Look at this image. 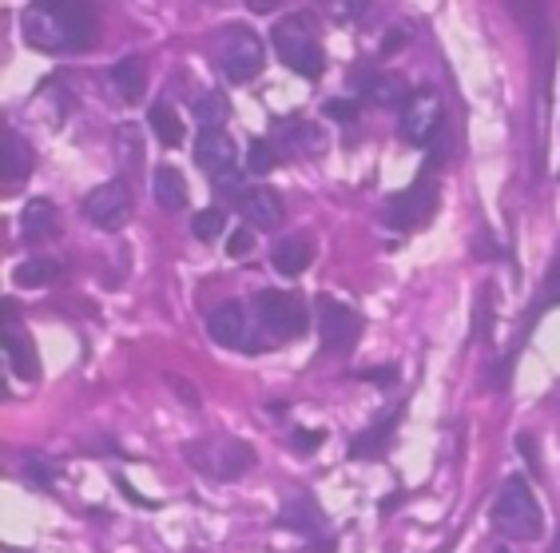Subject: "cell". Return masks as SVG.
Wrapping results in <instances>:
<instances>
[{
	"label": "cell",
	"instance_id": "1",
	"mask_svg": "<svg viewBox=\"0 0 560 553\" xmlns=\"http://www.w3.org/2000/svg\"><path fill=\"white\" fill-rule=\"evenodd\" d=\"M21 28L24 41L48 56L80 53L96 41V16L88 4H28Z\"/></svg>",
	"mask_w": 560,
	"mask_h": 553
},
{
	"label": "cell",
	"instance_id": "2",
	"mask_svg": "<svg viewBox=\"0 0 560 553\" xmlns=\"http://www.w3.org/2000/svg\"><path fill=\"white\" fill-rule=\"evenodd\" d=\"M493 526L513 542H537L545 530V514H540L533 489L525 477H509L493 502Z\"/></svg>",
	"mask_w": 560,
	"mask_h": 553
},
{
	"label": "cell",
	"instance_id": "3",
	"mask_svg": "<svg viewBox=\"0 0 560 553\" xmlns=\"http://www.w3.org/2000/svg\"><path fill=\"white\" fill-rule=\"evenodd\" d=\"M270 44H275L279 60L291 68V72H299V77H306V80L323 77L326 53H323V44H318V33L311 28V21L282 16V21L275 24V33H270Z\"/></svg>",
	"mask_w": 560,
	"mask_h": 553
},
{
	"label": "cell",
	"instance_id": "4",
	"mask_svg": "<svg viewBox=\"0 0 560 553\" xmlns=\"http://www.w3.org/2000/svg\"><path fill=\"white\" fill-rule=\"evenodd\" d=\"M306 303H302V295L291 291H262L255 299V323L259 331L267 335V343H291L306 331Z\"/></svg>",
	"mask_w": 560,
	"mask_h": 553
},
{
	"label": "cell",
	"instance_id": "5",
	"mask_svg": "<svg viewBox=\"0 0 560 553\" xmlns=\"http://www.w3.org/2000/svg\"><path fill=\"white\" fill-rule=\"evenodd\" d=\"M262 41L250 28L235 24V28H226L223 44H219V65H223L226 80L231 84H250V80L262 72Z\"/></svg>",
	"mask_w": 560,
	"mask_h": 553
},
{
	"label": "cell",
	"instance_id": "6",
	"mask_svg": "<svg viewBox=\"0 0 560 553\" xmlns=\"http://www.w3.org/2000/svg\"><path fill=\"white\" fill-rule=\"evenodd\" d=\"M438 211V184H433L430 175H421L418 184H410L406 192L389 199L382 219H386L394 231H413V228H425Z\"/></svg>",
	"mask_w": 560,
	"mask_h": 553
},
{
	"label": "cell",
	"instance_id": "7",
	"mask_svg": "<svg viewBox=\"0 0 560 553\" xmlns=\"http://www.w3.org/2000/svg\"><path fill=\"white\" fill-rule=\"evenodd\" d=\"M318 335H323L326 350L346 355V350L358 343V335H362V315H358L354 307H346V303H338V299H330V295H323V299H318Z\"/></svg>",
	"mask_w": 560,
	"mask_h": 553
},
{
	"label": "cell",
	"instance_id": "8",
	"mask_svg": "<svg viewBox=\"0 0 560 553\" xmlns=\"http://www.w3.org/2000/svg\"><path fill=\"white\" fill-rule=\"evenodd\" d=\"M235 160H238V148L226 131H199V140H195V163H199L219 187H231V180H235Z\"/></svg>",
	"mask_w": 560,
	"mask_h": 553
},
{
	"label": "cell",
	"instance_id": "9",
	"mask_svg": "<svg viewBox=\"0 0 560 553\" xmlns=\"http://www.w3.org/2000/svg\"><path fill=\"white\" fill-rule=\"evenodd\" d=\"M84 216L104 231H119L131 219V196L124 184H100L92 196L84 199Z\"/></svg>",
	"mask_w": 560,
	"mask_h": 553
},
{
	"label": "cell",
	"instance_id": "10",
	"mask_svg": "<svg viewBox=\"0 0 560 553\" xmlns=\"http://www.w3.org/2000/svg\"><path fill=\"white\" fill-rule=\"evenodd\" d=\"M442 128V100L433 92H413L401 104V136L410 143H430Z\"/></svg>",
	"mask_w": 560,
	"mask_h": 553
},
{
	"label": "cell",
	"instance_id": "11",
	"mask_svg": "<svg viewBox=\"0 0 560 553\" xmlns=\"http://www.w3.org/2000/svg\"><path fill=\"white\" fill-rule=\"evenodd\" d=\"M203 454L207 458H195V462L219 477L247 474L250 462H255V450H250L247 442H238V438H211V442L203 446Z\"/></svg>",
	"mask_w": 560,
	"mask_h": 553
},
{
	"label": "cell",
	"instance_id": "12",
	"mask_svg": "<svg viewBox=\"0 0 560 553\" xmlns=\"http://www.w3.org/2000/svg\"><path fill=\"white\" fill-rule=\"evenodd\" d=\"M238 211L247 219L250 228L259 231H275L282 223V204H279V192H270V187H247V192H238L235 196Z\"/></svg>",
	"mask_w": 560,
	"mask_h": 553
},
{
	"label": "cell",
	"instance_id": "13",
	"mask_svg": "<svg viewBox=\"0 0 560 553\" xmlns=\"http://www.w3.org/2000/svg\"><path fill=\"white\" fill-rule=\"evenodd\" d=\"M207 331H211V338H215L219 347H250L247 338V311L238 303H223L211 311V319H207Z\"/></svg>",
	"mask_w": 560,
	"mask_h": 553
},
{
	"label": "cell",
	"instance_id": "14",
	"mask_svg": "<svg viewBox=\"0 0 560 553\" xmlns=\"http://www.w3.org/2000/svg\"><path fill=\"white\" fill-rule=\"evenodd\" d=\"M108 84L119 100L136 104V100L143 96V88H148V68H143L140 56H124V60L108 72Z\"/></svg>",
	"mask_w": 560,
	"mask_h": 553
},
{
	"label": "cell",
	"instance_id": "15",
	"mask_svg": "<svg viewBox=\"0 0 560 553\" xmlns=\"http://www.w3.org/2000/svg\"><path fill=\"white\" fill-rule=\"evenodd\" d=\"M270 260H275V267H279L282 275H302L314 260L311 239L306 235H282L279 243H275V251H270Z\"/></svg>",
	"mask_w": 560,
	"mask_h": 553
},
{
	"label": "cell",
	"instance_id": "16",
	"mask_svg": "<svg viewBox=\"0 0 560 553\" xmlns=\"http://www.w3.org/2000/svg\"><path fill=\"white\" fill-rule=\"evenodd\" d=\"M362 96H366L370 104L394 108V104H406V100H410L413 92L406 88V80H401V77H389V72H374V77L362 80Z\"/></svg>",
	"mask_w": 560,
	"mask_h": 553
},
{
	"label": "cell",
	"instance_id": "17",
	"mask_svg": "<svg viewBox=\"0 0 560 553\" xmlns=\"http://www.w3.org/2000/svg\"><path fill=\"white\" fill-rule=\"evenodd\" d=\"M33 172V148L21 131H4V184H24Z\"/></svg>",
	"mask_w": 560,
	"mask_h": 553
},
{
	"label": "cell",
	"instance_id": "18",
	"mask_svg": "<svg viewBox=\"0 0 560 553\" xmlns=\"http://www.w3.org/2000/svg\"><path fill=\"white\" fill-rule=\"evenodd\" d=\"M4 362H9V370H16V379H24V382L40 379V367H36L33 347L24 343V335L16 331V326L4 331Z\"/></svg>",
	"mask_w": 560,
	"mask_h": 553
},
{
	"label": "cell",
	"instance_id": "19",
	"mask_svg": "<svg viewBox=\"0 0 560 553\" xmlns=\"http://www.w3.org/2000/svg\"><path fill=\"white\" fill-rule=\"evenodd\" d=\"M21 235L28 239V243L52 239V235H56V204H48V199H33V204L24 207V216H21Z\"/></svg>",
	"mask_w": 560,
	"mask_h": 553
},
{
	"label": "cell",
	"instance_id": "20",
	"mask_svg": "<svg viewBox=\"0 0 560 553\" xmlns=\"http://www.w3.org/2000/svg\"><path fill=\"white\" fill-rule=\"evenodd\" d=\"M155 204L163 207V211H179V207H187V180L175 168H155Z\"/></svg>",
	"mask_w": 560,
	"mask_h": 553
},
{
	"label": "cell",
	"instance_id": "21",
	"mask_svg": "<svg viewBox=\"0 0 560 553\" xmlns=\"http://www.w3.org/2000/svg\"><path fill=\"white\" fill-rule=\"evenodd\" d=\"M148 119H151L155 140H160L163 148H179V143H184V119L175 116L172 104H155V108L148 112Z\"/></svg>",
	"mask_w": 560,
	"mask_h": 553
},
{
	"label": "cell",
	"instance_id": "22",
	"mask_svg": "<svg viewBox=\"0 0 560 553\" xmlns=\"http://www.w3.org/2000/svg\"><path fill=\"white\" fill-rule=\"evenodd\" d=\"M195 119L203 124V131H223L226 116H231V104H226L223 92H207V96L195 100Z\"/></svg>",
	"mask_w": 560,
	"mask_h": 553
},
{
	"label": "cell",
	"instance_id": "23",
	"mask_svg": "<svg viewBox=\"0 0 560 553\" xmlns=\"http://www.w3.org/2000/svg\"><path fill=\"white\" fill-rule=\"evenodd\" d=\"M394 423H398V418L389 414V418H382V423H377L370 435L354 438V442H350V458H374V454H382V450H386V442H389V435H394Z\"/></svg>",
	"mask_w": 560,
	"mask_h": 553
},
{
	"label": "cell",
	"instance_id": "24",
	"mask_svg": "<svg viewBox=\"0 0 560 553\" xmlns=\"http://www.w3.org/2000/svg\"><path fill=\"white\" fill-rule=\"evenodd\" d=\"M318 521H323V514H318V506H314L311 498H294L291 506L282 510V526H291V530L318 533Z\"/></svg>",
	"mask_w": 560,
	"mask_h": 553
},
{
	"label": "cell",
	"instance_id": "25",
	"mask_svg": "<svg viewBox=\"0 0 560 553\" xmlns=\"http://www.w3.org/2000/svg\"><path fill=\"white\" fill-rule=\"evenodd\" d=\"M60 275V263L52 260H33L16 267V287H48V283Z\"/></svg>",
	"mask_w": 560,
	"mask_h": 553
},
{
	"label": "cell",
	"instance_id": "26",
	"mask_svg": "<svg viewBox=\"0 0 560 553\" xmlns=\"http://www.w3.org/2000/svg\"><path fill=\"white\" fill-rule=\"evenodd\" d=\"M223 228H226V219H223V211H219V207H207V211H199V216L191 219L195 239H203V243H211V239L223 235Z\"/></svg>",
	"mask_w": 560,
	"mask_h": 553
},
{
	"label": "cell",
	"instance_id": "27",
	"mask_svg": "<svg viewBox=\"0 0 560 553\" xmlns=\"http://www.w3.org/2000/svg\"><path fill=\"white\" fill-rule=\"evenodd\" d=\"M275 168V148L267 140H250L247 148V172L250 175H267Z\"/></svg>",
	"mask_w": 560,
	"mask_h": 553
},
{
	"label": "cell",
	"instance_id": "28",
	"mask_svg": "<svg viewBox=\"0 0 560 553\" xmlns=\"http://www.w3.org/2000/svg\"><path fill=\"white\" fill-rule=\"evenodd\" d=\"M250 247H255V235H250V228H238L235 235L226 239V255H231V260H243V255H250Z\"/></svg>",
	"mask_w": 560,
	"mask_h": 553
},
{
	"label": "cell",
	"instance_id": "29",
	"mask_svg": "<svg viewBox=\"0 0 560 553\" xmlns=\"http://www.w3.org/2000/svg\"><path fill=\"white\" fill-rule=\"evenodd\" d=\"M326 116H330V119H342V124H350V119L358 116V108L350 104V100H326Z\"/></svg>",
	"mask_w": 560,
	"mask_h": 553
},
{
	"label": "cell",
	"instance_id": "30",
	"mask_svg": "<svg viewBox=\"0 0 560 553\" xmlns=\"http://www.w3.org/2000/svg\"><path fill=\"white\" fill-rule=\"evenodd\" d=\"M326 12H330V16H338V21H346V16L362 12V4H326Z\"/></svg>",
	"mask_w": 560,
	"mask_h": 553
},
{
	"label": "cell",
	"instance_id": "31",
	"mask_svg": "<svg viewBox=\"0 0 560 553\" xmlns=\"http://www.w3.org/2000/svg\"><path fill=\"white\" fill-rule=\"evenodd\" d=\"M362 379H374V382H386V379H394V367H386V370H370V375H362Z\"/></svg>",
	"mask_w": 560,
	"mask_h": 553
},
{
	"label": "cell",
	"instance_id": "32",
	"mask_svg": "<svg viewBox=\"0 0 560 553\" xmlns=\"http://www.w3.org/2000/svg\"><path fill=\"white\" fill-rule=\"evenodd\" d=\"M394 48H401V33H389L386 44H382V53H386V56L394 53Z\"/></svg>",
	"mask_w": 560,
	"mask_h": 553
},
{
	"label": "cell",
	"instance_id": "33",
	"mask_svg": "<svg viewBox=\"0 0 560 553\" xmlns=\"http://www.w3.org/2000/svg\"><path fill=\"white\" fill-rule=\"evenodd\" d=\"M294 442L306 446V450H311V446H318V435H299V438H294Z\"/></svg>",
	"mask_w": 560,
	"mask_h": 553
},
{
	"label": "cell",
	"instance_id": "34",
	"mask_svg": "<svg viewBox=\"0 0 560 553\" xmlns=\"http://www.w3.org/2000/svg\"><path fill=\"white\" fill-rule=\"evenodd\" d=\"M552 553H560V538H557V545H552Z\"/></svg>",
	"mask_w": 560,
	"mask_h": 553
},
{
	"label": "cell",
	"instance_id": "35",
	"mask_svg": "<svg viewBox=\"0 0 560 553\" xmlns=\"http://www.w3.org/2000/svg\"><path fill=\"white\" fill-rule=\"evenodd\" d=\"M497 553H509V550H497Z\"/></svg>",
	"mask_w": 560,
	"mask_h": 553
}]
</instances>
